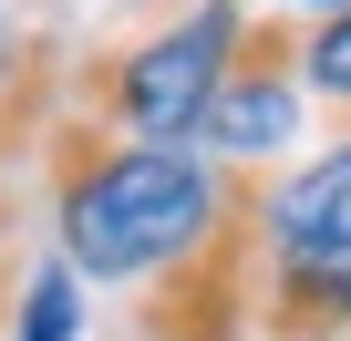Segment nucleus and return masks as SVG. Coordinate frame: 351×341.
Masks as SVG:
<instances>
[{
    "instance_id": "3",
    "label": "nucleus",
    "mask_w": 351,
    "mask_h": 341,
    "mask_svg": "<svg viewBox=\"0 0 351 341\" xmlns=\"http://www.w3.org/2000/svg\"><path fill=\"white\" fill-rule=\"evenodd\" d=\"M289 134H300V32L248 21L238 32V62L217 73V93L197 114V145L217 165H269Z\"/></svg>"
},
{
    "instance_id": "5",
    "label": "nucleus",
    "mask_w": 351,
    "mask_h": 341,
    "mask_svg": "<svg viewBox=\"0 0 351 341\" xmlns=\"http://www.w3.org/2000/svg\"><path fill=\"white\" fill-rule=\"evenodd\" d=\"M52 93H62L52 32H42V21H0V165L32 155V145L52 134Z\"/></svg>"
},
{
    "instance_id": "2",
    "label": "nucleus",
    "mask_w": 351,
    "mask_h": 341,
    "mask_svg": "<svg viewBox=\"0 0 351 341\" xmlns=\"http://www.w3.org/2000/svg\"><path fill=\"white\" fill-rule=\"evenodd\" d=\"M238 32H248L238 0H186V11H165V21L104 42V52L73 73L62 104L93 114V124H114V134H197L217 73L238 62Z\"/></svg>"
},
{
    "instance_id": "8",
    "label": "nucleus",
    "mask_w": 351,
    "mask_h": 341,
    "mask_svg": "<svg viewBox=\"0 0 351 341\" xmlns=\"http://www.w3.org/2000/svg\"><path fill=\"white\" fill-rule=\"evenodd\" d=\"M0 310H11V187H0Z\"/></svg>"
},
{
    "instance_id": "9",
    "label": "nucleus",
    "mask_w": 351,
    "mask_h": 341,
    "mask_svg": "<svg viewBox=\"0 0 351 341\" xmlns=\"http://www.w3.org/2000/svg\"><path fill=\"white\" fill-rule=\"evenodd\" d=\"M310 11H341V0H310Z\"/></svg>"
},
{
    "instance_id": "4",
    "label": "nucleus",
    "mask_w": 351,
    "mask_h": 341,
    "mask_svg": "<svg viewBox=\"0 0 351 341\" xmlns=\"http://www.w3.org/2000/svg\"><path fill=\"white\" fill-rule=\"evenodd\" d=\"M258 259L269 279L289 269H351V134L320 145L289 176H258Z\"/></svg>"
},
{
    "instance_id": "7",
    "label": "nucleus",
    "mask_w": 351,
    "mask_h": 341,
    "mask_svg": "<svg viewBox=\"0 0 351 341\" xmlns=\"http://www.w3.org/2000/svg\"><path fill=\"white\" fill-rule=\"evenodd\" d=\"M300 83H310L320 104L351 114V0H341V11H320V32H300Z\"/></svg>"
},
{
    "instance_id": "6",
    "label": "nucleus",
    "mask_w": 351,
    "mask_h": 341,
    "mask_svg": "<svg viewBox=\"0 0 351 341\" xmlns=\"http://www.w3.org/2000/svg\"><path fill=\"white\" fill-rule=\"evenodd\" d=\"M73 320H83V269L42 259L32 290H21V310H11V341H73Z\"/></svg>"
},
{
    "instance_id": "1",
    "label": "nucleus",
    "mask_w": 351,
    "mask_h": 341,
    "mask_svg": "<svg viewBox=\"0 0 351 341\" xmlns=\"http://www.w3.org/2000/svg\"><path fill=\"white\" fill-rule=\"evenodd\" d=\"M42 176H52V228H62V259L83 279H124L145 290L155 269H176L186 248H207L258 165H217L197 134H114L93 114H52L42 134Z\"/></svg>"
}]
</instances>
